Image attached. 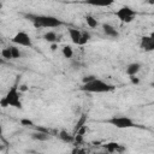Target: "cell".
Instances as JSON below:
<instances>
[{"mask_svg":"<svg viewBox=\"0 0 154 154\" xmlns=\"http://www.w3.org/2000/svg\"><path fill=\"white\" fill-rule=\"evenodd\" d=\"M25 18L28 20H30L32 23V25L35 28H59L64 23L54 16H49V14H24Z\"/></svg>","mask_w":154,"mask_h":154,"instance_id":"1","label":"cell"},{"mask_svg":"<svg viewBox=\"0 0 154 154\" xmlns=\"http://www.w3.org/2000/svg\"><path fill=\"white\" fill-rule=\"evenodd\" d=\"M79 90H82L84 93H91V94H103V93L113 91L114 85L103 81V79L94 77L93 79H90L88 82H84L79 87Z\"/></svg>","mask_w":154,"mask_h":154,"instance_id":"2","label":"cell"},{"mask_svg":"<svg viewBox=\"0 0 154 154\" xmlns=\"http://www.w3.org/2000/svg\"><path fill=\"white\" fill-rule=\"evenodd\" d=\"M0 103H1V107L2 108H6V107H14V108H22L23 107V103H22V99H20V89H18V85L14 84L12 85L5 96L1 97L0 100Z\"/></svg>","mask_w":154,"mask_h":154,"instance_id":"3","label":"cell"},{"mask_svg":"<svg viewBox=\"0 0 154 154\" xmlns=\"http://www.w3.org/2000/svg\"><path fill=\"white\" fill-rule=\"evenodd\" d=\"M109 125L117 128V129H131L136 126V123L128 116H113L105 120Z\"/></svg>","mask_w":154,"mask_h":154,"instance_id":"4","label":"cell"},{"mask_svg":"<svg viewBox=\"0 0 154 154\" xmlns=\"http://www.w3.org/2000/svg\"><path fill=\"white\" fill-rule=\"evenodd\" d=\"M114 16L123 23H131L137 16V12L130 6H122L114 12Z\"/></svg>","mask_w":154,"mask_h":154,"instance_id":"5","label":"cell"},{"mask_svg":"<svg viewBox=\"0 0 154 154\" xmlns=\"http://www.w3.org/2000/svg\"><path fill=\"white\" fill-rule=\"evenodd\" d=\"M12 43L13 45H17V46H22V47H32V41H31V37L30 35L24 31V30H20L18 32H16V35L12 37Z\"/></svg>","mask_w":154,"mask_h":154,"instance_id":"6","label":"cell"},{"mask_svg":"<svg viewBox=\"0 0 154 154\" xmlns=\"http://www.w3.org/2000/svg\"><path fill=\"white\" fill-rule=\"evenodd\" d=\"M140 48L144 52H153L154 51V32L149 35H144L141 37Z\"/></svg>","mask_w":154,"mask_h":154,"instance_id":"7","label":"cell"},{"mask_svg":"<svg viewBox=\"0 0 154 154\" xmlns=\"http://www.w3.org/2000/svg\"><path fill=\"white\" fill-rule=\"evenodd\" d=\"M51 137H52V135L49 134V131L43 128H37V130L31 134V138L35 141H40V142H46V141L51 140Z\"/></svg>","mask_w":154,"mask_h":154,"instance_id":"8","label":"cell"},{"mask_svg":"<svg viewBox=\"0 0 154 154\" xmlns=\"http://www.w3.org/2000/svg\"><path fill=\"white\" fill-rule=\"evenodd\" d=\"M116 0H82L81 4L93 6V7H109L114 4Z\"/></svg>","mask_w":154,"mask_h":154,"instance_id":"9","label":"cell"},{"mask_svg":"<svg viewBox=\"0 0 154 154\" xmlns=\"http://www.w3.org/2000/svg\"><path fill=\"white\" fill-rule=\"evenodd\" d=\"M101 28H102L103 34L107 37H111V38H118L119 37V31L112 24H109V23H102L101 24Z\"/></svg>","mask_w":154,"mask_h":154,"instance_id":"10","label":"cell"},{"mask_svg":"<svg viewBox=\"0 0 154 154\" xmlns=\"http://www.w3.org/2000/svg\"><path fill=\"white\" fill-rule=\"evenodd\" d=\"M67 32H69V36H70L71 41L75 45L79 46V41H81V37H82V30H79L77 28H69Z\"/></svg>","mask_w":154,"mask_h":154,"instance_id":"11","label":"cell"},{"mask_svg":"<svg viewBox=\"0 0 154 154\" xmlns=\"http://www.w3.org/2000/svg\"><path fill=\"white\" fill-rule=\"evenodd\" d=\"M141 67H142V65H141V63H138V61H134V63H130L128 66H126V69H125V73L130 77V76H136L140 71H141Z\"/></svg>","mask_w":154,"mask_h":154,"instance_id":"12","label":"cell"},{"mask_svg":"<svg viewBox=\"0 0 154 154\" xmlns=\"http://www.w3.org/2000/svg\"><path fill=\"white\" fill-rule=\"evenodd\" d=\"M103 148L107 150V152H111V153H114V152H123L124 150V147H122V144L117 143V142H108L103 146Z\"/></svg>","mask_w":154,"mask_h":154,"instance_id":"13","label":"cell"},{"mask_svg":"<svg viewBox=\"0 0 154 154\" xmlns=\"http://www.w3.org/2000/svg\"><path fill=\"white\" fill-rule=\"evenodd\" d=\"M58 137L63 141V142H65V143H73L75 142V135H70L67 131H65V130H61V131H59L58 132Z\"/></svg>","mask_w":154,"mask_h":154,"instance_id":"14","label":"cell"},{"mask_svg":"<svg viewBox=\"0 0 154 154\" xmlns=\"http://www.w3.org/2000/svg\"><path fill=\"white\" fill-rule=\"evenodd\" d=\"M43 38H45V41H47V42H49V43H55L57 41H59L57 32H55V31H53V30H49V31L45 32Z\"/></svg>","mask_w":154,"mask_h":154,"instance_id":"15","label":"cell"},{"mask_svg":"<svg viewBox=\"0 0 154 154\" xmlns=\"http://www.w3.org/2000/svg\"><path fill=\"white\" fill-rule=\"evenodd\" d=\"M84 19H85V23H87V25H88L89 28H91V29L97 28L99 22H97V19H96L95 17H93V16L88 14V16H85V17H84Z\"/></svg>","mask_w":154,"mask_h":154,"instance_id":"16","label":"cell"},{"mask_svg":"<svg viewBox=\"0 0 154 154\" xmlns=\"http://www.w3.org/2000/svg\"><path fill=\"white\" fill-rule=\"evenodd\" d=\"M61 53H63L64 58H67V59H70V58L73 57V49H72V47L69 46V45H66V46H64V47L61 48Z\"/></svg>","mask_w":154,"mask_h":154,"instance_id":"17","label":"cell"},{"mask_svg":"<svg viewBox=\"0 0 154 154\" xmlns=\"http://www.w3.org/2000/svg\"><path fill=\"white\" fill-rule=\"evenodd\" d=\"M10 47V51H11V55H12V59H18V58H20V55H22V52H20V49L18 48V46L17 45H12V46H8Z\"/></svg>","mask_w":154,"mask_h":154,"instance_id":"18","label":"cell"},{"mask_svg":"<svg viewBox=\"0 0 154 154\" xmlns=\"http://www.w3.org/2000/svg\"><path fill=\"white\" fill-rule=\"evenodd\" d=\"M89 40H90V32L87 30H82V37L79 41V46H84Z\"/></svg>","mask_w":154,"mask_h":154,"instance_id":"19","label":"cell"},{"mask_svg":"<svg viewBox=\"0 0 154 154\" xmlns=\"http://www.w3.org/2000/svg\"><path fill=\"white\" fill-rule=\"evenodd\" d=\"M1 55H2V58H5V59H8V60L12 59L10 47H5V48H2V49H1Z\"/></svg>","mask_w":154,"mask_h":154,"instance_id":"20","label":"cell"},{"mask_svg":"<svg viewBox=\"0 0 154 154\" xmlns=\"http://www.w3.org/2000/svg\"><path fill=\"white\" fill-rule=\"evenodd\" d=\"M20 124L24 125V126H32L34 125V123L31 120H29V119H22L20 120Z\"/></svg>","mask_w":154,"mask_h":154,"instance_id":"21","label":"cell"},{"mask_svg":"<svg viewBox=\"0 0 154 154\" xmlns=\"http://www.w3.org/2000/svg\"><path fill=\"white\" fill-rule=\"evenodd\" d=\"M129 78L131 79V83H134V84H137V83L140 82V79H138V78H137L136 76H130Z\"/></svg>","mask_w":154,"mask_h":154,"instance_id":"22","label":"cell"},{"mask_svg":"<svg viewBox=\"0 0 154 154\" xmlns=\"http://www.w3.org/2000/svg\"><path fill=\"white\" fill-rule=\"evenodd\" d=\"M94 77H95V76H85V77L83 78V83H84V82H88V81H90V79H93Z\"/></svg>","mask_w":154,"mask_h":154,"instance_id":"23","label":"cell"},{"mask_svg":"<svg viewBox=\"0 0 154 154\" xmlns=\"http://www.w3.org/2000/svg\"><path fill=\"white\" fill-rule=\"evenodd\" d=\"M51 49H52V51H55V49H57V45H55V43H53V45H52V47H51Z\"/></svg>","mask_w":154,"mask_h":154,"instance_id":"24","label":"cell"},{"mask_svg":"<svg viewBox=\"0 0 154 154\" xmlns=\"http://www.w3.org/2000/svg\"><path fill=\"white\" fill-rule=\"evenodd\" d=\"M19 89H20V90H26V87H25V85H22Z\"/></svg>","mask_w":154,"mask_h":154,"instance_id":"25","label":"cell"}]
</instances>
